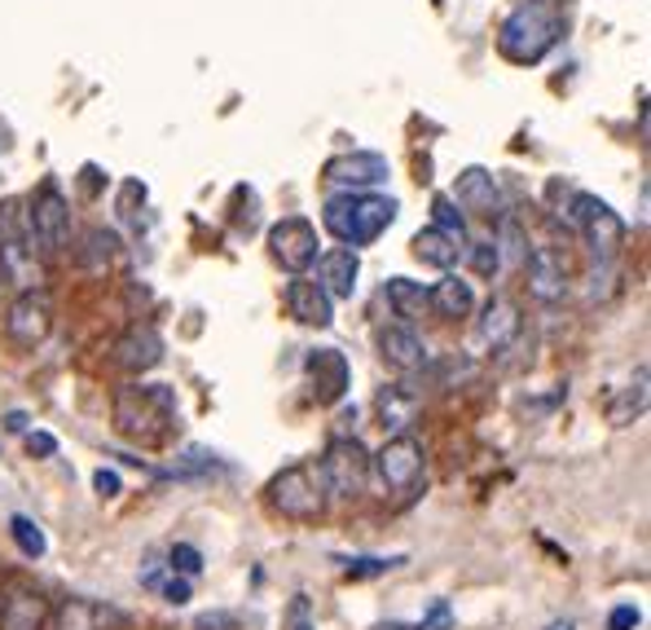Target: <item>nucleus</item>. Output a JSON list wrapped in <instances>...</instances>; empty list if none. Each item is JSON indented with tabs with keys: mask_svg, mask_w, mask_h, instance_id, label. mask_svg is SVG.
Here are the masks:
<instances>
[{
	"mask_svg": "<svg viewBox=\"0 0 651 630\" xmlns=\"http://www.w3.org/2000/svg\"><path fill=\"white\" fill-rule=\"evenodd\" d=\"M198 630H234V618L229 613H207V618H198Z\"/></svg>",
	"mask_w": 651,
	"mask_h": 630,
	"instance_id": "obj_40",
	"label": "nucleus"
},
{
	"mask_svg": "<svg viewBox=\"0 0 651 630\" xmlns=\"http://www.w3.org/2000/svg\"><path fill=\"white\" fill-rule=\"evenodd\" d=\"M203 569V556L189 547V543H176L172 547V574H180V578H194Z\"/></svg>",
	"mask_w": 651,
	"mask_h": 630,
	"instance_id": "obj_34",
	"label": "nucleus"
},
{
	"mask_svg": "<svg viewBox=\"0 0 651 630\" xmlns=\"http://www.w3.org/2000/svg\"><path fill=\"white\" fill-rule=\"evenodd\" d=\"M287 630H318V627H313V613H309V600H304V596H296V600H291Z\"/></svg>",
	"mask_w": 651,
	"mask_h": 630,
	"instance_id": "obj_35",
	"label": "nucleus"
},
{
	"mask_svg": "<svg viewBox=\"0 0 651 630\" xmlns=\"http://www.w3.org/2000/svg\"><path fill=\"white\" fill-rule=\"evenodd\" d=\"M643 406H648V366H639V380L630 384V393H626V402L612 411V420L630 423L634 415H643Z\"/></svg>",
	"mask_w": 651,
	"mask_h": 630,
	"instance_id": "obj_30",
	"label": "nucleus"
},
{
	"mask_svg": "<svg viewBox=\"0 0 651 630\" xmlns=\"http://www.w3.org/2000/svg\"><path fill=\"white\" fill-rule=\"evenodd\" d=\"M427 309H432V313H441L445 322H463V318H472V309H476L472 282H463V278L445 273V278L427 291Z\"/></svg>",
	"mask_w": 651,
	"mask_h": 630,
	"instance_id": "obj_22",
	"label": "nucleus"
},
{
	"mask_svg": "<svg viewBox=\"0 0 651 630\" xmlns=\"http://www.w3.org/2000/svg\"><path fill=\"white\" fill-rule=\"evenodd\" d=\"M519 309H515V300H506V296H497V300H488L485 304V318H480V327H476V344L485 349V353H506L515 340H519Z\"/></svg>",
	"mask_w": 651,
	"mask_h": 630,
	"instance_id": "obj_14",
	"label": "nucleus"
},
{
	"mask_svg": "<svg viewBox=\"0 0 651 630\" xmlns=\"http://www.w3.org/2000/svg\"><path fill=\"white\" fill-rule=\"evenodd\" d=\"M537 4H546V0H537Z\"/></svg>",
	"mask_w": 651,
	"mask_h": 630,
	"instance_id": "obj_43",
	"label": "nucleus"
},
{
	"mask_svg": "<svg viewBox=\"0 0 651 630\" xmlns=\"http://www.w3.org/2000/svg\"><path fill=\"white\" fill-rule=\"evenodd\" d=\"M287 313L304 327H330L334 322V300L326 296L313 278H296L287 287Z\"/></svg>",
	"mask_w": 651,
	"mask_h": 630,
	"instance_id": "obj_17",
	"label": "nucleus"
},
{
	"mask_svg": "<svg viewBox=\"0 0 651 630\" xmlns=\"http://www.w3.org/2000/svg\"><path fill=\"white\" fill-rule=\"evenodd\" d=\"M396 565H405V560H401V556H361V560H348L343 578H348V582H365V578H379V574L396 569Z\"/></svg>",
	"mask_w": 651,
	"mask_h": 630,
	"instance_id": "obj_29",
	"label": "nucleus"
},
{
	"mask_svg": "<svg viewBox=\"0 0 651 630\" xmlns=\"http://www.w3.org/2000/svg\"><path fill=\"white\" fill-rule=\"evenodd\" d=\"M309 380H313V397H318V406L343 402V393H348V384H352L348 358H343L339 349H313V353H309Z\"/></svg>",
	"mask_w": 651,
	"mask_h": 630,
	"instance_id": "obj_13",
	"label": "nucleus"
},
{
	"mask_svg": "<svg viewBox=\"0 0 651 630\" xmlns=\"http://www.w3.org/2000/svg\"><path fill=\"white\" fill-rule=\"evenodd\" d=\"M124 627V618L115 609H102L93 600H66L53 618V630H115Z\"/></svg>",
	"mask_w": 651,
	"mask_h": 630,
	"instance_id": "obj_23",
	"label": "nucleus"
},
{
	"mask_svg": "<svg viewBox=\"0 0 651 630\" xmlns=\"http://www.w3.org/2000/svg\"><path fill=\"white\" fill-rule=\"evenodd\" d=\"M27 454H35V458H49V454H58V441H53L49 432H31V436H27Z\"/></svg>",
	"mask_w": 651,
	"mask_h": 630,
	"instance_id": "obj_36",
	"label": "nucleus"
},
{
	"mask_svg": "<svg viewBox=\"0 0 651 630\" xmlns=\"http://www.w3.org/2000/svg\"><path fill=\"white\" fill-rule=\"evenodd\" d=\"M572 220L581 225L590 251H595L603 265L617 260V251H621V242H626V220L608 208L603 199H595V195H572Z\"/></svg>",
	"mask_w": 651,
	"mask_h": 630,
	"instance_id": "obj_8",
	"label": "nucleus"
},
{
	"mask_svg": "<svg viewBox=\"0 0 651 630\" xmlns=\"http://www.w3.org/2000/svg\"><path fill=\"white\" fill-rule=\"evenodd\" d=\"M159 591L167 596V605H185L189 600V578H167V582H159Z\"/></svg>",
	"mask_w": 651,
	"mask_h": 630,
	"instance_id": "obj_37",
	"label": "nucleus"
},
{
	"mask_svg": "<svg viewBox=\"0 0 651 630\" xmlns=\"http://www.w3.org/2000/svg\"><path fill=\"white\" fill-rule=\"evenodd\" d=\"M356 273H361V260L352 247H330L318 256V287H322L330 300H348L356 291Z\"/></svg>",
	"mask_w": 651,
	"mask_h": 630,
	"instance_id": "obj_16",
	"label": "nucleus"
},
{
	"mask_svg": "<svg viewBox=\"0 0 651 630\" xmlns=\"http://www.w3.org/2000/svg\"><path fill=\"white\" fill-rule=\"evenodd\" d=\"M388 304L396 309V318L418 322L427 313V287L423 282H410V278H392L388 282Z\"/></svg>",
	"mask_w": 651,
	"mask_h": 630,
	"instance_id": "obj_26",
	"label": "nucleus"
},
{
	"mask_svg": "<svg viewBox=\"0 0 651 630\" xmlns=\"http://www.w3.org/2000/svg\"><path fill=\"white\" fill-rule=\"evenodd\" d=\"M432 211H436V229H445V234H458V238H467V229H463V211H458V204H454L450 195H436Z\"/></svg>",
	"mask_w": 651,
	"mask_h": 630,
	"instance_id": "obj_31",
	"label": "nucleus"
},
{
	"mask_svg": "<svg viewBox=\"0 0 651 630\" xmlns=\"http://www.w3.org/2000/svg\"><path fill=\"white\" fill-rule=\"evenodd\" d=\"M559 35H564V22H559L546 4H524V9H515V13L502 22L497 49H502V58L528 66V62H541V58L559 44Z\"/></svg>",
	"mask_w": 651,
	"mask_h": 630,
	"instance_id": "obj_3",
	"label": "nucleus"
},
{
	"mask_svg": "<svg viewBox=\"0 0 651 630\" xmlns=\"http://www.w3.org/2000/svg\"><path fill=\"white\" fill-rule=\"evenodd\" d=\"M49 627V600L31 578H4L0 582V630H44Z\"/></svg>",
	"mask_w": 651,
	"mask_h": 630,
	"instance_id": "obj_10",
	"label": "nucleus"
},
{
	"mask_svg": "<svg viewBox=\"0 0 651 630\" xmlns=\"http://www.w3.org/2000/svg\"><path fill=\"white\" fill-rule=\"evenodd\" d=\"M115 256H120V238H115L111 229H89V234H84V265L102 269V265H111Z\"/></svg>",
	"mask_w": 651,
	"mask_h": 630,
	"instance_id": "obj_28",
	"label": "nucleus"
},
{
	"mask_svg": "<svg viewBox=\"0 0 651 630\" xmlns=\"http://www.w3.org/2000/svg\"><path fill=\"white\" fill-rule=\"evenodd\" d=\"M374 411H379V423H383L392 436H405V427L418 420V397H414L410 389L392 384V389H383V393L374 397Z\"/></svg>",
	"mask_w": 651,
	"mask_h": 630,
	"instance_id": "obj_25",
	"label": "nucleus"
},
{
	"mask_svg": "<svg viewBox=\"0 0 651 630\" xmlns=\"http://www.w3.org/2000/svg\"><path fill=\"white\" fill-rule=\"evenodd\" d=\"M269 507L282 516V520H322L326 512V494L313 476V467L304 463H291L282 467L273 481H269Z\"/></svg>",
	"mask_w": 651,
	"mask_h": 630,
	"instance_id": "obj_4",
	"label": "nucleus"
},
{
	"mask_svg": "<svg viewBox=\"0 0 651 630\" xmlns=\"http://www.w3.org/2000/svg\"><path fill=\"white\" fill-rule=\"evenodd\" d=\"M463 251H467V260H472V269H476L480 278H493V273H497V265H502L497 242H472V247H463Z\"/></svg>",
	"mask_w": 651,
	"mask_h": 630,
	"instance_id": "obj_32",
	"label": "nucleus"
},
{
	"mask_svg": "<svg viewBox=\"0 0 651 630\" xmlns=\"http://www.w3.org/2000/svg\"><path fill=\"white\" fill-rule=\"evenodd\" d=\"M27 234L40 242L44 256H53V251L66 247V238H71V208H66V199H62V190L53 182H44L35 190L31 211H27Z\"/></svg>",
	"mask_w": 651,
	"mask_h": 630,
	"instance_id": "obj_9",
	"label": "nucleus"
},
{
	"mask_svg": "<svg viewBox=\"0 0 651 630\" xmlns=\"http://www.w3.org/2000/svg\"><path fill=\"white\" fill-rule=\"evenodd\" d=\"M0 282H13V287H22V291H40L44 269H40V260L22 247V238H4V242H0Z\"/></svg>",
	"mask_w": 651,
	"mask_h": 630,
	"instance_id": "obj_21",
	"label": "nucleus"
},
{
	"mask_svg": "<svg viewBox=\"0 0 651 630\" xmlns=\"http://www.w3.org/2000/svg\"><path fill=\"white\" fill-rule=\"evenodd\" d=\"M463 247H467V238L445 234V229H436V225H427V229L414 234V256H418L423 265H432V269H450V265L463 256Z\"/></svg>",
	"mask_w": 651,
	"mask_h": 630,
	"instance_id": "obj_24",
	"label": "nucleus"
},
{
	"mask_svg": "<svg viewBox=\"0 0 651 630\" xmlns=\"http://www.w3.org/2000/svg\"><path fill=\"white\" fill-rule=\"evenodd\" d=\"M370 481V450L356 436H334L322 454V485L334 498H361Z\"/></svg>",
	"mask_w": 651,
	"mask_h": 630,
	"instance_id": "obj_5",
	"label": "nucleus"
},
{
	"mask_svg": "<svg viewBox=\"0 0 651 630\" xmlns=\"http://www.w3.org/2000/svg\"><path fill=\"white\" fill-rule=\"evenodd\" d=\"M326 229L343 242V247H365V242H374L392 220H396V204L392 199H379V195H339V199H330L322 211Z\"/></svg>",
	"mask_w": 651,
	"mask_h": 630,
	"instance_id": "obj_2",
	"label": "nucleus"
},
{
	"mask_svg": "<svg viewBox=\"0 0 651 630\" xmlns=\"http://www.w3.org/2000/svg\"><path fill=\"white\" fill-rule=\"evenodd\" d=\"M269 251H273V260H278L282 269L304 273V269L318 260V229H313V220H304V216L278 220V225L269 229Z\"/></svg>",
	"mask_w": 651,
	"mask_h": 630,
	"instance_id": "obj_11",
	"label": "nucleus"
},
{
	"mask_svg": "<svg viewBox=\"0 0 651 630\" xmlns=\"http://www.w3.org/2000/svg\"><path fill=\"white\" fill-rule=\"evenodd\" d=\"M115 427L137 445H163L176 427V393L167 384H128L115 393Z\"/></svg>",
	"mask_w": 651,
	"mask_h": 630,
	"instance_id": "obj_1",
	"label": "nucleus"
},
{
	"mask_svg": "<svg viewBox=\"0 0 651 630\" xmlns=\"http://www.w3.org/2000/svg\"><path fill=\"white\" fill-rule=\"evenodd\" d=\"M4 427H13V432H22V427H27V415H9V420H4Z\"/></svg>",
	"mask_w": 651,
	"mask_h": 630,
	"instance_id": "obj_41",
	"label": "nucleus"
},
{
	"mask_svg": "<svg viewBox=\"0 0 651 630\" xmlns=\"http://www.w3.org/2000/svg\"><path fill=\"white\" fill-rule=\"evenodd\" d=\"M9 538L18 543V551H22L27 560H40V556L49 551V538L40 534V525H35L31 516H13V520H9Z\"/></svg>",
	"mask_w": 651,
	"mask_h": 630,
	"instance_id": "obj_27",
	"label": "nucleus"
},
{
	"mask_svg": "<svg viewBox=\"0 0 651 630\" xmlns=\"http://www.w3.org/2000/svg\"><path fill=\"white\" fill-rule=\"evenodd\" d=\"M49 331H53V300H49V291L44 287L40 291H22L9 304V313H4V340L13 349L31 353V349H40L49 340Z\"/></svg>",
	"mask_w": 651,
	"mask_h": 630,
	"instance_id": "obj_7",
	"label": "nucleus"
},
{
	"mask_svg": "<svg viewBox=\"0 0 651 630\" xmlns=\"http://www.w3.org/2000/svg\"><path fill=\"white\" fill-rule=\"evenodd\" d=\"M379 358L392 371H418L427 362V349H423V340L410 327H383L379 331Z\"/></svg>",
	"mask_w": 651,
	"mask_h": 630,
	"instance_id": "obj_20",
	"label": "nucleus"
},
{
	"mask_svg": "<svg viewBox=\"0 0 651 630\" xmlns=\"http://www.w3.org/2000/svg\"><path fill=\"white\" fill-rule=\"evenodd\" d=\"M370 467L379 472V481H383L388 494L410 498V494L423 485V476H427V454H423V445L405 432V436H392V441L370 458Z\"/></svg>",
	"mask_w": 651,
	"mask_h": 630,
	"instance_id": "obj_6",
	"label": "nucleus"
},
{
	"mask_svg": "<svg viewBox=\"0 0 651 630\" xmlns=\"http://www.w3.org/2000/svg\"><path fill=\"white\" fill-rule=\"evenodd\" d=\"M634 627H639V609H634V605H621V609H612L608 630H634Z\"/></svg>",
	"mask_w": 651,
	"mask_h": 630,
	"instance_id": "obj_38",
	"label": "nucleus"
},
{
	"mask_svg": "<svg viewBox=\"0 0 651 630\" xmlns=\"http://www.w3.org/2000/svg\"><path fill=\"white\" fill-rule=\"evenodd\" d=\"M93 485H97V494H106V498H115V494H120V476H115V472H106V467H102V472H93Z\"/></svg>",
	"mask_w": 651,
	"mask_h": 630,
	"instance_id": "obj_39",
	"label": "nucleus"
},
{
	"mask_svg": "<svg viewBox=\"0 0 651 630\" xmlns=\"http://www.w3.org/2000/svg\"><path fill=\"white\" fill-rule=\"evenodd\" d=\"M115 362L124 371H151L163 362V335L155 327H128L120 340H115Z\"/></svg>",
	"mask_w": 651,
	"mask_h": 630,
	"instance_id": "obj_18",
	"label": "nucleus"
},
{
	"mask_svg": "<svg viewBox=\"0 0 651 630\" xmlns=\"http://www.w3.org/2000/svg\"><path fill=\"white\" fill-rule=\"evenodd\" d=\"M450 627H454V609H450V600H436L432 613L418 627H383V630H450Z\"/></svg>",
	"mask_w": 651,
	"mask_h": 630,
	"instance_id": "obj_33",
	"label": "nucleus"
},
{
	"mask_svg": "<svg viewBox=\"0 0 651 630\" xmlns=\"http://www.w3.org/2000/svg\"><path fill=\"white\" fill-rule=\"evenodd\" d=\"M546 630H577V627H572V622H550Z\"/></svg>",
	"mask_w": 651,
	"mask_h": 630,
	"instance_id": "obj_42",
	"label": "nucleus"
},
{
	"mask_svg": "<svg viewBox=\"0 0 651 630\" xmlns=\"http://www.w3.org/2000/svg\"><path fill=\"white\" fill-rule=\"evenodd\" d=\"M454 199L476 216H502V190H497V177L485 168H467L458 173V186H454Z\"/></svg>",
	"mask_w": 651,
	"mask_h": 630,
	"instance_id": "obj_19",
	"label": "nucleus"
},
{
	"mask_svg": "<svg viewBox=\"0 0 651 630\" xmlns=\"http://www.w3.org/2000/svg\"><path fill=\"white\" fill-rule=\"evenodd\" d=\"M388 173H392L388 159L374 155V151H352V155H339V159L326 164V182L339 186V190H352V195H361L365 186L388 182Z\"/></svg>",
	"mask_w": 651,
	"mask_h": 630,
	"instance_id": "obj_12",
	"label": "nucleus"
},
{
	"mask_svg": "<svg viewBox=\"0 0 651 630\" xmlns=\"http://www.w3.org/2000/svg\"><path fill=\"white\" fill-rule=\"evenodd\" d=\"M524 273H528V291H533L541 304L564 300V291H568V269H564V260H559L550 247H533V251L524 256Z\"/></svg>",
	"mask_w": 651,
	"mask_h": 630,
	"instance_id": "obj_15",
	"label": "nucleus"
}]
</instances>
